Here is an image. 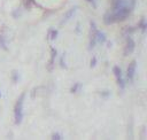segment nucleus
I'll list each match as a JSON object with an SVG mask.
<instances>
[{
    "label": "nucleus",
    "instance_id": "nucleus-17",
    "mask_svg": "<svg viewBox=\"0 0 147 140\" xmlns=\"http://www.w3.org/2000/svg\"><path fill=\"white\" fill-rule=\"evenodd\" d=\"M95 64H96V57H95V56H93V57H92V60H91V68H92V67H94Z\"/></svg>",
    "mask_w": 147,
    "mask_h": 140
},
{
    "label": "nucleus",
    "instance_id": "nucleus-1",
    "mask_svg": "<svg viewBox=\"0 0 147 140\" xmlns=\"http://www.w3.org/2000/svg\"><path fill=\"white\" fill-rule=\"evenodd\" d=\"M136 6V0H114L113 8L103 15V23L107 25L122 22L129 17Z\"/></svg>",
    "mask_w": 147,
    "mask_h": 140
},
{
    "label": "nucleus",
    "instance_id": "nucleus-14",
    "mask_svg": "<svg viewBox=\"0 0 147 140\" xmlns=\"http://www.w3.org/2000/svg\"><path fill=\"white\" fill-rule=\"evenodd\" d=\"M52 139H53V140H61V139H63V138H62V135H61L60 133H53Z\"/></svg>",
    "mask_w": 147,
    "mask_h": 140
},
{
    "label": "nucleus",
    "instance_id": "nucleus-8",
    "mask_svg": "<svg viewBox=\"0 0 147 140\" xmlns=\"http://www.w3.org/2000/svg\"><path fill=\"white\" fill-rule=\"evenodd\" d=\"M138 28H140L141 29V31L145 33V31H146V28H147V23H146V20L142 17L141 20H140V22L138 23Z\"/></svg>",
    "mask_w": 147,
    "mask_h": 140
},
{
    "label": "nucleus",
    "instance_id": "nucleus-15",
    "mask_svg": "<svg viewBox=\"0 0 147 140\" xmlns=\"http://www.w3.org/2000/svg\"><path fill=\"white\" fill-rule=\"evenodd\" d=\"M88 3H91L94 8H96V6H98V2H96V0H86Z\"/></svg>",
    "mask_w": 147,
    "mask_h": 140
},
{
    "label": "nucleus",
    "instance_id": "nucleus-12",
    "mask_svg": "<svg viewBox=\"0 0 147 140\" xmlns=\"http://www.w3.org/2000/svg\"><path fill=\"white\" fill-rule=\"evenodd\" d=\"M11 79H13L14 83H17V81H18V79H20V75H18V72H17L16 70L13 71V73H11Z\"/></svg>",
    "mask_w": 147,
    "mask_h": 140
},
{
    "label": "nucleus",
    "instance_id": "nucleus-5",
    "mask_svg": "<svg viewBox=\"0 0 147 140\" xmlns=\"http://www.w3.org/2000/svg\"><path fill=\"white\" fill-rule=\"evenodd\" d=\"M136 71H137V61L133 60V61H131V63L129 64V67L126 69V78L129 81H133Z\"/></svg>",
    "mask_w": 147,
    "mask_h": 140
},
{
    "label": "nucleus",
    "instance_id": "nucleus-2",
    "mask_svg": "<svg viewBox=\"0 0 147 140\" xmlns=\"http://www.w3.org/2000/svg\"><path fill=\"white\" fill-rule=\"evenodd\" d=\"M107 41L106 34L100 31L94 22H91V34H90V49L93 48L96 44H103Z\"/></svg>",
    "mask_w": 147,
    "mask_h": 140
},
{
    "label": "nucleus",
    "instance_id": "nucleus-4",
    "mask_svg": "<svg viewBox=\"0 0 147 140\" xmlns=\"http://www.w3.org/2000/svg\"><path fill=\"white\" fill-rule=\"evenodd\" d=\"M113 72L115 75V78H116V81H117V85L121 90H124L125 88V80H124V77H123V73H122V70L118 65H115L113 68Z\"/></svg>",
    "mask_w": 147,
    "mask_h": 140
},
{
    "label": "nucleus",
    "instance_id": "nucleus-16",
    "mask_svg": "<svg viewBox=\"0 0 147 140\" xmlns=\"http://www.w3.org/2000/svg\"><path fill=\"white\" fill-rule=\"evenodd\" d=\"M63 59H64V54H62V56H61V60H60L61 67H62V68H67V65H65V62H63Z\"/></svg>",
    "mask_w": 147,
    "mask_h": 140
},
{
    "label": "nucleus",
    "instance_id": "nucleus-18",
    "mask_svg": "<svg viewBox=\"0 0 147 140\" xmlns=\"http://www.w3.org/2000/svg\"><path fill=\"white\" fill-rule=\"evenodd\" d=\"M0 98H1V93H0Z\"/></svg>",
    "mask_w": 147,
    "mask_h": 140
},
{
    "label": "nucleus",
    "instance_id": "nucleus-11",
    "mask_svg": "<svg viewBox=\"0 0 147 140\" xmlns=\"http://www.w3.org/2000/svg\"><path fill=\"white\" fill-rule=\"evenodd\" d=\"M51 52H52V56H51V61H49V65H51L49 69H52V65H53V63H54V59H55V56H56V49L52 47Z\"/></svg>",
    "mask_w": 147,
    "mask_h": 140
},
{
    "label": "nucleus",
    "instance_id": "nucleus-10",
    "mask_svg": "<svg viewBox=\"0 0 147 140\" xmlns=\"http://www.w3.org/2000/svg\"><path fill=\"white\" fill-rule=\"evenodd\" d=\"M56 37H57V30H54V29L49 30V32H48V38H49L51 40H54V39H56Z\"/></svg>",
    "mask_w": 147,
    "mask_h": 140
},
{
    "label": "nucleus",
    "instance_id": "nucleus-6",
    "mask_svg": "<svg viewBox=\"0 0 147 140\" xmlns=\"http://www.w3.org/2000/svg\"><path fill=\"white\" fill-rule=\"evenodd\" d=\"M136 48V42L134 40L132 39V37L127 36L126 38V45H125V48H124V55H129L131 54Z\"/></svg>",
    "mask_w": 147,
    "mask_h": 140
},
{
    "label": "nucleus",
    "instance_id": "nucleus-7",
    "mask_svg": "<svg viewBox=\"0 0 147 140\" xmlns=\"http://www.w3.org/2000/svg\"><path fill=\"white\" fill-rule=\"evenodd\" d=\"M76 10H77V7H72V8H70L65 14H64V16H63V20L61 21V24H64V23H67L68 21H70L71 18H72V16L75 15V13H76Z\"/></svg>",
    "mask_w": 147,
    "mask_h": 140
},
{
    "label": "nucleus",
    "instance_id": "nucleus-3",
    "mask_svg": "<svg viewBox=\"0 0 147 140\" xmlns=\"http://www.w3.org/2000/svg\"><path fill=\"white\" fill-rule=\"evenodd\" d=\"M24 100H25V93H22L20 95V98L17 99L15 107H14V119H15L16 125H20L23 120V117H24V112H23Z\"/></svg>",
    "mask_w": 147,
    "mask_h": 140
},
{
    "label": "nucleus",
    "instance_id": "nucleus-13",
    "mask_svg": "<svg viewBox=\"0 0 147 140\" xmlns=\"http://www.w3.org/2000/svg\"><path fill=\"white\" fill-rule=\"evenodd\" d=\"M82 87V85H80V83H75V85L71 87V93H76V92H78V90Z\"/></svg>",
    "mask_w": 147,
    "mask_h": 140
},
{
    "label": "nucleus",
    "instance_id": "nucleus-9",
    "mask_svg": "<svg viewBox=\"0 0 147 140\" xmlns=\"http://www.w3.org/2000/svg\"><path fill=\"white\" fill-rule=\"evenodd\" d=\"M0 47L3 49V50H7L8 47H7V42H6V39L2 34H0Z\"/></svg>",
    "mask_w": 147,
    "mask_h": 140
}]
</instances>
